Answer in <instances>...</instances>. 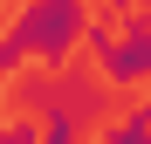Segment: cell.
<instances>
[{"mask_svg":"<svg viewBox=\"0 0 151 144\" xmlns=\"http://www.w3.org/2000/svg\"><path fill=\"white\" fill-rule=\"evenodd\" d=\"M83 28H89L83 0H28V7L0 28V76H14L21 62L62 69L76 48H83Z\"/></svg>","mask_w":151,"mask_h":144,"instance_id":"obj_1","label":"cell"},{"mask_svg":"<svg viewBox=\"0 0 151 144\" xmlns=\"http://www.w3.org/2000/svg\"><path fill=\"white\" fill-rule=\"evenodd\" d=\"M96 76L103 82H151V7L144 14L124 7L117 14V41L96 55Z\"/></svg>","mask_w":151,"mask_h":144,"instance_id":"obj_2","label":"cell"},{"mask_svg":"<svg viewBox=\"0 0 151 144\" xmlns=\"http://www.w3.org/2000/svg\"><path fill=\"white\" fill-rule=\"evenodd\" d=\"M103 144H151V110H124L103 124Z\"/></svg>","mask_w":151,"mask_h":144,"instance_id":"obj_3","label":"cell"},{"mask_svg":"<svg viewBox=\"0 0 151 144\" xmlns=\"http://www.w3.org/2000/svg\"><path fill=\"white\" fill-rule=\"evenodd\" d=\"M0 144H41V130L21 117V124H0Z\"/></svg>","mask_w":151,"mask_h":144,"instance_id":"obj_4","label":"cell"},{"mask_svg":"<svg viewBox=\"0 0 151 144\" xmlns=\"http://www.w3.org/2000/svg\"><path fill=\"white\" fill-rule=\"evenodd\" d=\"M144 7H151V0H144Z\"/></svg>","mask_w":151,"mask_h":144,"instance_id":"obj_5","label":"cell"},{"mask_svg":"<svg viewBox=\"0 0 151 144\" xmlns=\"http://www.w3.org/2000/svg\"><path fill=\"white\" fill-rule=\"evenodd\" d=\"M144 110H151V103H144Z\"/></svg>","mask_w":151,"mask_h":144,"instance_id":"obj_6","label":"cell"}]
</instances>
